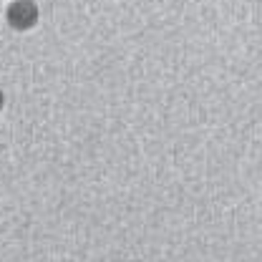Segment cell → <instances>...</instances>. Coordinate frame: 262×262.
<instances>
[{
    "mask_svg": "<svg viewBox=\"0 0 262 262\" xmlns=\"http://www.w3.org/2000/svg\"><path fill=\"white\" fill-rule=\"evenodd\" d=\"M40 18V10L33 0H13L5 10V20L13 31H31Z\"/></svg>",
    "mask_w": 262,
    "mask_h": 262,
    "instance_id": "cell-1",
    "label": "cell"
},
{
    "mask_svg": "<svg viewBox=\"0 0 262 262\" xmlns=\"http://www.w3.org/2000/svg\"><path fill=\"white\" fill-rule=\"evenodd\" d=\"M3 106H5V94L0 91V111H3Z\"/></svg>",
    "mask_w": 262,
    "mask_h": 262,
    "instance_id": "cell-2",
    "label": "cell"
}]
</instances>
